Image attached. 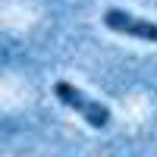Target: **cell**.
<instances>
[{
    "mask_svg": "<svg viewBox=\"0 0 157 157\" xmlns=\"http://www.w3.org/2000/svg\"><path fill=\"white\" fill-rule=\"evenodd\" d=\"M54 94H57L60 104L72 107L88 126H94V129H107V126H110V110H107V104L91 101V98L82 94L75 85H69V82H57V85H54Z\"/></svg>",
    "mask_w": 157,
    "mask_h": 157,
    "instance_id": "obj_1",
    "label": "cell"
},
{
    "mask_svg": "<svg viewBox=\"0 0 157 157\" xmlns=\"http://www.w3.org/2000/svg\"><path fill=\"white\" fill-rule=\"evenodd\" d=\"M104 25H107L110 32H116V35H129V38H138V41L157 44V22L132 16V13H126V10H107L104 13Z\"/></svg>",
    "mask_w": 157,
    "mask_h": 157,
    "instance_id": "obj_2",
    "label": "cell"
}]
</instances>
